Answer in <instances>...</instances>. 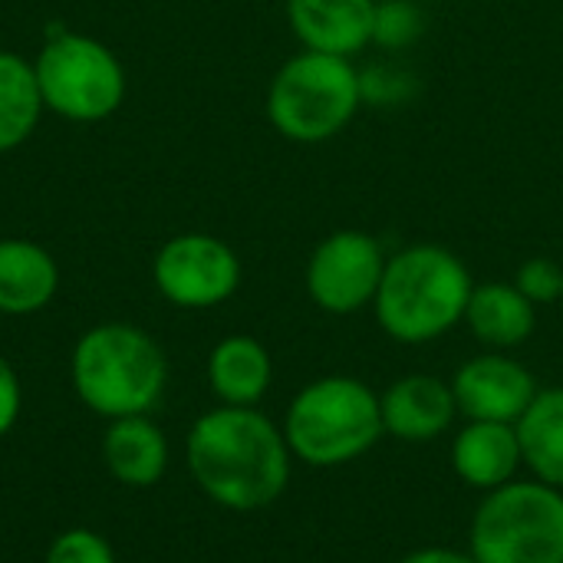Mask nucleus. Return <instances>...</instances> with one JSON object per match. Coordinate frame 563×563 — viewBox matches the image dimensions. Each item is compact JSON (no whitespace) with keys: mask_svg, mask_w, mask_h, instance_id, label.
Here are the masks:
<instances>
[{"mask_svg":"<svg viewBox=\"0 0 563 563\" xmlns=\"http://www.w3.org/2000/svg\"><path fill=\"white\" fill-rule=\"evenodd\" d=\"M452 393L459 402V412L472 422H511L528 412L534 402L538 379L534 373L518 363L508 353H482L468 363H462L452 376Z\"/></svg>","mask_w":563,"mask_h":563,"instance_id":"9d476101","label":"nucleus"},{"mask_svg":"<svg viewBox=\"0 0 563 563\" xmlns=\"http://www.w3.org/2000/svg\"><path fill=\"white\" fill-rule=\"evenodd\" d=\"M284 13L303 49L353 59L373 46L376 0H284Z\"/></svg>","mask_w":563,"mask_h":563,"instance_id":"9b49d317","label":"nucleus"},{"mask_svg":"<svg viewBox=\"0 0 563 563\" xmlns=\"http://www.w3.org/2000/svg\"><path fill=\"white\" fill-rule=\"evenodd\" d=\"M152 284L178 310H211L238 294L241 257L214 234H175L152 257Z\"/></svg>","mask_w":563,"mask_h":563,"instance_id":"6e6552de","label":"nucleus"},{"mask_svg":"<svg viewBox=\"0 0 563 563\" xmlns=\"http://www.w3.org/2000/svg\"><path fill=\"white\" fill-rule=\"evenodd\" d=\"M426 33V10L419 0H376L373 20V46L396 53L409 49Z\"/></svg>","mask_w":563,"mask_h":563,"instance_id":"aec40b11","label":"nucleus"},{"mask_svg":"<svg viewBox=\"0 0 563 563\" xmlns=\"http://www.w3.org/2000/svg\"><path fill=\"white\" fill-rule=\"evenodd\" d=\"M399 563H478V561L472 558V551H468V554H462V551H452V548H422V551L406 554Z\"/></svg>","mask_w":563,"mask_h":563,"instance_id":"393cba45","label":"nucleus"},{"mask_svg":"<svg viewBox=\"0 0 563 563\" xmlns=\"http://www.w3.org/2000/svg\"><path fill=\"white\" fill-rule=\"evenodd\" d=\"M274 383V360L267 346L247 333L214 343L208 353V386L221 406H257Z\"/></svg>","mask_w":563,"mask_h":563,"instance_id":"f3484780","label":"nucleus"},{"mask_svg":"<svg viewBox=\"0 0 563 563\" xmlns=\"http://www.w3.org/2000/svg\"><path fill=\"white\" fill-rule=\"evenodd\" d=\"M468 541L478 563H563V492L538 478L485 492Z\"/></svg>","mask_w":563,"mask_h":563,"instance_id":"0eeeda50","label":"nucleus"},{"mask_svg":"<svg viewBox=\"0 0 563 563\" xmlns=\"http://www.w3.org/2000/svg\"><path fill=\"white\" fill-rule=\"evenodd\" d=\"M267 122L297 145H323L346 132L363 109L360 69L353 59L300 49L271 76Z\"/></svg>","mask_w":563,"mask_h":563,"instance_id":"39448f33","label":"nucleus"},{"mask_svg":"<svg viewBox=\"0 0 563 563\" xmlns=\"http://www.w3.org/2000/svg\"><path fill=\"white\" fill-rule=\"evenodd\" d=\"M561 300H563V297H561Z\"/></svg>","mask_w":563,"mask_h":563,"instance_id":"a878e982","label":"nucleus"},{"mask_svg":"<svg viewBox=\"0 0 563 563\" xmlns=\"http://www.w3.org/2000/svg\"><path fill=\"white\" fill-rule=\"evenodd\" d=\"M185 459L195 485L221 508L247 515L274 505L290 482V445L254 406H221L195 419Z\"/></svg>","mask_w":563,"mask_h":563,"instance_id":"f257e3e1","label":"nucleus"},{"mask_svg":"<svg viewBox=\"0 0 563 563\" xmlns=\"http://www.w3.org/2000/svg\"><path fill=\"white\" fill-rule=\"evenodd\" d=\"M23 409V383L7 356H0V439L16 426Z\"/></svg>","mask_w":563,"mask_h":563,"instance_id":"b1692460","label":"nucleus"},{"mask_svg":"<svg viewBox=\"0 0 563 563\" xmlns=\"http://www.w3.org/2000/svg\"><path fill=\"white\" fill-rule=\"evenodd\" d=\"M360 89H363V106L373 102V106L396 109L412 99L416 76L396 63H373V66L360 69Z\"/></svg>","mask_w":563,"mask_h":563,"instance_id":"412c9836","label":"nucleus"},{"mask_svg":"<svg viewBox=\"0 0 563 563\" xmlns=\"http://www.w3.org/2000/svg\"><path fill=\"white\" fill-rule=\"evenodd\" d=\"M518 439L534 478L563 492V386L534 396L528 412L518 419Z\"/></svg>","mask_w":563,"mask_h":563,"instance_id":"a211bd4d","label":"nucleus"},{"mask_svg":"<svg viewBox=\"0 0 563 563\" xmlns=\"http://www.w3.org/2000/svg\"><path fill=\"white\" fill-rule=\"evenodd\" d=\"M383 402L356 376H323L303 386L284 419L290 455L310 468H336L363 459L379 439Z\"/></svg>","mask_w":563,"mask_h":563,"instance_id":"20e7f679","label":"nucleus"},{"mask_svg":"<svg viewBox=\"0 0 563 563\" xmlns=\"http://www.w3.org/2000/svg\"><path fill=\"white\" fill-rule=\"evenodd\" d=\"M465 323L482 346L508 353L534 336L538 307L511 280H488V284H475L468 297Z\"/></svg>","mask_w":563,"mask_h":563,"instance_id":"dca6fc26","label":"nucleus"},{"mask_svg":"<svg viewBox=\"0 0 563 563\" xmlns=\"http://www.w3.org/2000/svg\"><path fill=\"white\" fill-rule=\"evenodd\" d=\"M69 379L79 402L109 422L148 416L168 386V360L142 327L99 323L76 340Z\"/></svg>","mask_w":563,"mask_h":563,"instance_id":"7ed1b4c3","label":"nucleus"},{"mask_svg":"<svg viewBox=\"0 0 563 563\" xmlns=\"http://www.w3.org/2000/svg\"><path fill=\"white\" fill-rule=\"evenodd\" d=\"M46 112L92 125L115 115L129 92V76L112 46L89 33L53 30L33 59Z\"/></svg>","mask_w":563,"mask_h":563,"instance_id":"423d86ee","label":"nucleus"},{"mask_svg":"<svg viewBox=\"0 0 563 563\" xmlns=\"http://www.w3.org/2000/svg\"><path fill=\"white\" fill-rule=\"evenodd\" d=\"M515 287L534 307L558 303L563 297V264H558L554 257H528L515 274Z\"/></svg>","mask_w":563,"mask_h":563,"instance_id":"5701e85b","label":"nucleus"},{"mask_svg":"<svg viewBox=\"0 0 563 563\" xmlns=\"http://www.w3.org/2000/svg\"><path fill=\"white\" fill-rule=\"evenodd\" d=\"M475 280L465 261L442 244H409L386 261L376 320L396 343L422 346L465 320Z\"/></svg>","mask_w":563,"mask_h":563,"instance_id":"f03ea898","label":"nucleus"},{"mask_svg":"<svg viewBox=\"0 0 563 563\" xmlns=\"http://www.w3.org/2000/svg\"><path fill=\"white\" fill-rule=\"evenodd\" d=\"M46 106L36 86L33 59L0 49V155L20 148L40 125Z\"/></svg>","mask_w":563,"mask_h":563,"instance_id":"6ab92c4d","label":"nucleus"},{"mask_svg":"<svg viewBox=\"0 0 563 563\" xmlns=\"http://www.w3.org/2000/svg\"><path fill=\"white\" fill-rule=\"evenodd\" d=\"M379 402H383L386 435L402 442H432L445 435L459 416L452 383L429 373H409L396 379L379 396Z\"/></svg>","mask_w":563,"mask_h":563,"instance_id":"f8f14e48","label":"nucleus"},{"mask_svg":"<svg viewBox=\"0 0 563 563\" xmlns=\"http://www.w3.org/2000/svg\"><path fill=\"white\" fill-rule=\"evenodd\" d=\"M59 290L56 257L30 238H0V313L30 317L53 303Z\"/></svg>","mask_w":563,"mask_h":563,"instance_id":"4468645a","label":"nucleus"},{"mask_svg":"<svg viewBox=\"0 0 563 563\" xmlns=\"http://www.w3.org/2000/svg\"><path fill=\"white\" fill-rule=\"evenodd\" d=\"M525 465L518 426L511 422H472L452 442V468L455 475L482 492H495L515 482Z\"/></svg>","mask_w":563,"mask_h":563,"instance_id":"ddd939ff","label":"nucleus"},{"mask_svg":"<svg viewBox=\"0 0 563 563\" xmlns=\"http://www.w3.org/2000/svg\"><path fill=\"white\" fill-rule=\"evenodd\" d=\"M389 254L383 251L379 238L369 231L343 228L327 234L310 261H307V294L310 300L333 317L360 313L363 307H373L383 274H386Z\"/></svg>","mask_w":563,"mask_h":563,"instance_id":"1a4fd4ad","label":"nucleus"},{"mask_svg":"<svg viewBox=\"0 0 563 563\" xmlns=\"http://www.w3.org/2000/svg\"><path fill=\"white\" fill-rule=\"evenodd\" d=\"M102 462L125 488H152L168 472V439L148 416L112 419L102 435Z\"/></svg>","mask_w":563,"mask_h":563,"instance_id":"2eb2a0df","label":"nucleus"},{"mask_svg":"<svg viewBox=\"0 0 563 563\" xmlns=\"http://www.w3.org/2000/svg\"><path fill=\"white\" fill-rule=\"evenodd\" d=\"M43 563H115V551L99 531L69 528L53 538Z\"/></svg>","mask_w":563,"mask_h":563,"instance_id":"4be33fe9","label":"nucleus"}]
</instances>
